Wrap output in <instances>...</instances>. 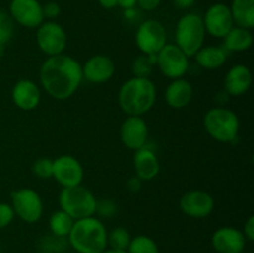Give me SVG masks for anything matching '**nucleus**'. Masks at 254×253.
I'll return each mask as SVG.
<instances>
[{
  "mask_svg": "<svg viewBox=\"0 0 254 253\" xmlns=\"http://www.w3.org/2000/svg\"><path fill=\"white\" fill-rule=\"evenodd\" d=\"M156 64L165 77L170 79L183 78L189 71V57L176 45L166 44L156 54Z\"/></svg>",
  "mask_w": 254,
  "mask_h": 253,
  "instance_id": "nucleus-8",
  "label": "nucleus"
},
{
  "mask_svg": "<svg viewBox=\"0 0 254 253\" xmlns=\"http://www.w3.org/2000/svg\"><path fill=\"white\" fill-rule=\"evenodd\" d=\"M32 173L39 179H50L54 174V160L47 158L37 159L32 165Z\"/></svg>",
  "mask_w": 254,
  "mask_h": 253,
  "instance_id": "nucleus-31",
  "label": "nucleus"
},
{
  "mask_svg": "<svg viewBox=\"0 0 254 253\" xmlns=\"http://www.w3.org/2000/svg\"><path fill=\"white\" fill-rule=\"evenodd\" d=\"M36 42L44 54L47 56H56L64 54L67 46V34L64 27L55 21L42 22L37 27Z\"/></svg>",
  "mask_w": 254,
  "mask_h": 253,
  "instance_id": "nucleus-9",
  "label": "nucleus"
},
{
  "mask_svg": "<svg viewBox=\"0 0 254 253\" xmlns=\"http://www.w3.org/2000/svg\"><path fill=\"white\" fill-rule=\"evenodd\" d=\"M15 213L11 205L5 202H0V230L7 227L14 220Z\"/></svg>",
  "mask_w": 254,
  "mask_h": 253,
  "instance_id": "nucleus-33",
  "label": "nucleus"
},
{
  "mask_svg": "<svg viewBox=\"0 0 254 253\" xmlns=\"http://www.w3.org/2000/svg\"><path fill=\"white\" fill-rule=\"evenodd\" d=\"M0 253H1V251H0Z\"/></svg>",
  "mask_w": 254,
  "mask_h": 253,
  "instance_id": "nucleus-44",
  "label": "nucleus"
},
{
  "mask_svg": "<svg viewBox=\"0 0 254 253\" xmlns=\"http://www.w3.org/2000/svg\"><path fill=\"white\" fill-rule=\"evenodd\" d=\"M193 2H195V0H174V4L179 9H189V7L192 6Z\"/></svg>",
  "mask_w": 254,
  "mask_h": 253,
  "instance_id": "nucleus-38",
  "label": "nucleus"
},
{
  "mask_svg": "<svg viewBox=\"0 0 254 253\" xmlns=\"http://www.w3.org/2000/svg\"><path fill=\"white\" fill-rule=\"evenodd\" d=\"M14 32V20L5 11H0V57L4 55L5 45Z\"/></svg>",
  "mask_w": 254,
  "mask_h": 253,
  "instance_id": "nucleus-30",
  "label": "nucleus"
},
{
  "mask_svg": "<svg viewBox=\"0 0 254 253\" xmlns=\"http://www.w3.org/2000/svg\"><path fill=\"white\" fill-rule=\"evenodd\" d=\"M116 72V66L111 57L106 55H96L92 56L82 66L83 78L91 83H104L113 77Z\"/></svg>",
  "mask_w": 254,
  "mask_h": 253,
  "instance_id": "nucleus-17",
  "label": "nucleus"
},
{
  "mask_svg": "<svg viewBox=\"0 0 254 253\" xmlns=\"http://www.w3.org/2000/svg\"><path fill=\"white\" fill-rule=\"evenodd\" d=\"M99 4L104 9H113L118 5V0H99Z\"/></svg>",
  "mask_w": 254,
  "mask_h": 253,
  "instance_id": "nucleus-40",
  "label": "nucleus"
},
{
  "mask_svg": "<svg viewBox=\"0 0 254 253\" xmlns=\"http://www.w3.org/2000/svg\"><path fill=\"white\" fill-rule=\"evenodd\" d=\"M133 163L135 176H138L141 181L153 180L160 171V164L155 153L145 146L135 150Z\"/></svg>",
  "mask_w": 254,
  "mask_h": 253,
  "instance_id": "nucleus-19",
  "label": "nucleus"
},
{
  "mask_svg": "<svg viewBox=\"0 0 254 253\" xmlns=\"http://www.w3.org/2000/svg\"><path fill=\"white\" fill-rule=\"evenodd\" d=\"M102 253H128L127 251H119V250H113V248H109V250H104Z\"/></svg>",
  "mask_w": 254,
  "mask_h": 253,
  "instance_id": "nucleus-41",
  "label": "nucleus"
},
{
  "mask_svg": "<svg viewBox=\"0 0 254 253\" xmlns=\"http://www.w3.org/2000/svg\"><path fill=\"white\" fill-rule=\"evenodd\" d=\"M156 101V87L150 78L133 77L122 84L118 102L122 111L128 116L148 113Z\"/></svg>",
  "mask_w": 254,
  "mask_h": 253,
  "instance_id": "nucleus-2",
  "label": "nucleus"
},
{
  "mask_svg": "<svg viewBox=\"0 0 254 253\" xmlns=\"http://www.w3.org/2000/svg\"><path fill=\"white\" fill-rule=\"evenodd\" d=\"M203 126L212 139L220 143H231L238 135L240 119L231 109L216 107L205 114Z\"/></svg>",
  "mask_w": 254,
  "mask_h": 253,
  "instance_id": "nucleus-4",
  "label": "nucleus"
},
{
  "mask_svg": "<svg viewBox=\"0 0 254 253\" xmlns=\"http://www.w3.org/2000/svg\"><path fill=\"white\" fill-rule=\"evenodd\" d=\"M130 241V233L123 227L114 228V230H112L111 232L108 233V236H107V243H108L109 247L113 248V250L127 251L128 250Z\"/></svg>",
  "mask_w": 254,
  "mask_h": 253,
  "instance_id": "nucleus-29",
  "label": "nucleus"
},
{
  "mask_svg": "<svg viewBox=\"0 0 254 253\" xmlns=\"http://www.w3.org/2000/svg\"><path fill=\"white\" fill-rule=\"evenodd\" d=\"M135 41L144 55H156L166 45L165 27L156 20H146L136 30Z\"/></svg>",
  "mask_w": 254,
  "mask_h": 253,
  "instance_id": "nucleus-10",
  "label": "nucleus"
},
{
  "mask_svg": "<svg viewBox=\"0 0 254 253\" xmlns=\"http://www.w3.org/2000/svg\"><path fill=\"white\" fill-rule=\"evenodd\" d=\"M136 1L138 0H118V5L123 9L129 10V9H133L134 6L136 5Z\"/></svg>",
  "mask_w": 254,
  "mask_h": 253,
  "instance_id": "nucleus-39",
  "label": "nucleus"
},
{
  "mask_svg": "<svg viewBox=\"0 0 254 253\" xmlns=\"http://www.w3.org/2000/svg\"><path fill=\"white\" fill-rule=\"evenodd\" d=\"M141 183L143 181L138 178V176H133L131 179H129L128 183H127V188L130 192H138L141 189Z\"/></svg>",
  "mask_w": 254,
  "mask_h": 253,
  "instance_id": "nucleus-37",
  "label": "nucleus"
},
{
  "mask_svg": "<svg viewBox=\"0 0 254 253\" xmlns=\"http://www.w3.org/2000/svg\"><path fill=\"white\" fill-rule=\"evenodd\" d=\"M205 25L197 14H185L176 25V46L188 57L195 56L205 42Z\"/></svg>",
  "mask_w": 254,
  "mask_h": 253,
  "instance_id": "nucleus-5",
  "label": "nucleus"
},
{
  "mask_svg": "<svg viewBox=\"0 0 254 253\" xmlns=\"http://www.w3.org/2000/svg\"><path fill=\"white\" fill-rule=\"evenodd\" d=\"M12 102L22 111H34L40 103L41 93L35 82L30 79H20L11 92Z\"/></svg>",
  "mask_w": 254,
  "mask_h": 253,
  "instance_id": "nucleus-18",
  "label": "nucleus"
},
{
  "mask_svg": "<svg viewBox=\"0 0 254 253\" xmlns=\"http://www.w3.org/2000/svg\"><path fill=\"white\" fill-rule=\"evenodd\" d=\"M243 235H245L246 240L247 241H254V217L251 216L245 223V230H243Z\"/></svg>",
  "mask_w": 254,
  "mask_h": 253,
  "instance_id": "nucleus-35",
  "label": "nucleus"
},
{
  "mask_svg": "<svg viewBox=\"0 0 254 253\" xmlns=\"http://www.w3.org/2000/svg\"><path fill=\"white\" fill-rule=\"evenodd\" d=\"M223 39L226 50L231 52L247 51L253 44V36L250 30L238 26H233Z\"/></svg>",
  "mask_w": 254,
  "mask_h": 253,
  "instance_id": "nucleus-24",
  "label": "nucleus"
},
{
  "mask_svg": "<svg viewBox=\"0 0 254 253\" xmlns=\"http://www.w3.org/2000/svg\"><path fill=\"white\" fill-rule=\"evenodd\" d=\"M83 174L81 163L72 155H61L54 160L52 178L64 188L81 185Z\"/></svg>",
  "mask_w": 254,
  "mask_h": 253,
  "instance_id": "nucleus-13",
  "label": "nucleus"
},
{
  "mask_svg": "<svg viewBox=\"0 0 254 253\" xmlns=\"http://www.w3.org/2000/svg\"><path fill=\"white\" fill-rule=\"evenodd\" d=\"M156 62V55H140L133 61L131 71L134 77L139 78H149L153 71V66Z\"/></svg>",
  "mask_w": 254,
  "mask_h": 253,
  "instance_id": "nucleus-27",
  "label": "nucleus"
},
{
  "mask_svg": "<svg viewBox=\"0 0 254 253\" xmlns=\"http://www.w3.org/2000/svg\"><path fill=\"white\" fill-rule=\"evenodd\" d=\"M64 253H66V252H64Z\"/></svg>",
  "mask_w": 254,
  "mask_h": 253,
  "instance_id": "nucleus-45",
  "label": "nucleus"
},
{
  "mask_svg": "<svg viewBox=\"0 0 254 253\" xmlns=\"http://www.w3.org/2000/svg\"><path fill=\"white\" fill-rule=\"evenodd\" d=\"M230 10L238 27L251 30L254 26V0H233Z\"/></svg>",
  "mask_w": 254,
  "mask_h": 253,
  "instance_id": "nucleus-23",
  "label": "nucleus"
},
{
  "mask_svg": "<svg viewBox=\"0 0 254 253\" xmlns=\"http://www.w3.org/2000/svg\"><path fill=\"white\" fill-rule=\"evenodd\" d=\"M203 25L206 32L215 37H225L231 29L235 26L230 6L225 4H213L208 7L205 14Z\"/></svg>",
  "mask_w": 254,
  "mask_h": 253,
  "instance_id": "nucleus-12",
  "label": "nucleus"
},
{
  "mask_svg": "<svg viewBox=\"0 0 254 253\" xmlns=\"http://www.w3.org/2000/svg\"><path fill=\"white\" fill-rule=\"evenodd\" d=\"M243 253H246V252H243ZM247 253H251V252H247Z\"/></svg>",
  "mask_w": 254,
  "mask_h": 253,
  "instance_id": "nucleus-43",
  "label": "nucleus"
},
{
  "mask_svg": "<svg viewBox=\"0 0 254 253\" xmlns=\"http://www.w3.org/2000/svg\"><path fill=\"white\" fill-rule=\"evenodd\" d=\"M122 143L131 150L143 148L148 139L146 122L139 116H129L121 126Z\"/></svg>",
  "mask_w": 254,
  "mask_h": 253,
  "instance_id": "nucleus-16",
  "label": "nucleus"
},
{
  "mask_svg": "<svg viewBox=\"0 0 254 253\" xmlns=\"http://www.w3.org/2000/svg\"><path fill=\"white\" fill-rule=\"evenodd\" d=\"M60 12H61V7L55 1H50L42 6V14H44V17H46V19H55V17L59 16Z\"/></svg>",
  "mask_w": 254,
  "mask_h": 253,
  "instance_id": "nucleus-34",
  "label": "nucleus"
},
{
  "mask_svg": "<svg viewBox=\"0 0 254 253\" xmlns=\"http://www.w3.org/2000/svg\"><path fill=\"white\" fill-rule=\"evenodd\" d=\"M82 66L76 59L60 54L50 56L40 68V81L45 91L55 99L64 101L81 86Z\"/></svg>",
  "mask_w": 254,
  "mask_h": 253,
  "instance_id": "nucleus-1",
  "label": "nucleus"
},
{
  "mask_svg": "<svg viewBox=\"0 0 254 253\" xmlns=\"http://www.w3.org/2000/svg\"><path fill=\"white\" fill-rule=\"evenodd\" d=\"M161 0H138L136 4L141 7L145 11H151V10H155L156 7L160 5Z\"/></svg>",
  "mask_w": 254,
  "mask_h": 253,
  "instance_id": "nucleus-36",
  "label": "nucleus"
},
{
  "mask_svg": "<svg viewBox=\"0 0 254 253\" xmlns=\"http://www.w3.org/2000/svg\"><path fill=\"white\" fill-rule=\"evenodd\" d=\"M127 252L128 253H159V247L153 238L148 237V236L140 235L131 238Z\"/></svg>",
  "mask_w": 254,
  "mask_h": 253,
  "instance_id": "nucleus-28",
  "label": "nucleus"
},
{
  "mask_svg": "<svg viewBox=\"0 0 254 253\" xmlns=\"http://www.w3.org/2000/svg\"><path fill=\"white\" fill-rule=\"evenodd\" d=\"M213 250L217 253H243L246 248L245 235L235 227H221L211 238Z\"/></svg>",
  "mask_w": 254,
  "mask_h": 253,
  "instance_id": "nucleus-15",
  "label": "nucleus"
},
{
  "mask_svg": "<svg viewBox=\"0 0 254 253\" xmlns=\"http://www.w3.org/2000/svg\"><path fill=\"white\" fill-rule=\"evenodd\" d=\"M61 210L74 221L96 215L97 200L93 193L82 185L64 188L60 193Z\"/></svg>",
  "mask_w": 254,
  "mask_h": 253,
  "instance_id": "nucleus-6",
  "label": "nucleus"
},
{
  "mask_svg": "<svg viewBox=\"0 0 254 253\" xmlns=\"http://www.w3.org/2000/svg\"><path fill=\"white\" fill-rule=\"evenodd\" d=\"M11 207L14 213L27 223H35L41 218L44 203L39 193L32 189H20L11 193Z\"/></svg>",
  "mask_w": 254,
  "mask_h": 253,
  "instance_id": "nucleus-7",
  "label": "nucleus"
},
{
  "mask_svg": "<svg viewBox=\"0 0 254 253\" xmlns=\"http://www.w3.org/2000/svg\"><path fill=\"white\" fill-rule=\"evenodd\" d=\"M39 253H50V252H45V251H40Z\"/></svg>",
  "mask_w": 254,
  "mask_h": 253,
  "instance_id": "nucleus-42",
  "label": "nucleus"
},
{
  "mask_svg": "<svg viewBox=\"0 0 254 253\" xmlns=\"http://www.w3.org/2000/svg\"><path fill=\"white\" fill-rule=\"evenodd\" d=\"M37 245H39L40 251L50 253H64L69 243L67 237H60V236L51 233V235L42 236Z\"/></svg>",
  "mask_w": 254,
  "mask_h": 253,
  "instance_id": "nucleus-26",
  "label": "nucleus"
},
{
  "mask_svg": "<svg viewBox=\"0 0 254 253\" xmlns=\"http://www.w3.org/2000/svg\"><path fill=\"white\" fill-rule=\"evenodd\" d=\"M74 220L64 211L59 210L54 212L50 217L49 225L51 233L60 236V237H68L72 227H73Z\"/></svg>",
  "mask_w": 254,
  "mask_h": 253,
  "instance_id": "nucleus-25",
  "label": "nucleus"
},
{
  "mask_svg": "<svg viewBox=\"0 0 254 253\" xmlns=\"http://www.w3.org/2000/svg\"><path fill=\"white\" fill-rule=\"evenodd\" d=\"M252 86V73L246 64H235L225 77V88L228 94L238 97L245 94Z\"/></svg>",
  "mask_w": 254,
  "mask_h": 253,
  "instance_id": "nucleus-20",
  "label": "nucleus"
},
{
  "mask_svg": "<svg viewBox=\"0 0 254 253\" xmlns=\"http://www.w3.org/2000/svg\"><path fill=\"white\" fill-rule=\"evenodd\" d=\"M193 96V88L185 78L173 79L165 91V101L174 109H183L189 106Z\"/></svg>",
  "mask_w": 254,
  "mask_h": 253,
  "instance_id": "nucleus-21",
  "label": "nucleus"
},
{
  "mask_svg": "<svg viewBox=\"0 0 254 253\" xmlns=\"http://www.w3.org/2000/svg\"><path fill=\"white\" fill-rule=\"evenodd\" d=\"M10 16L24 27L35 29L44 22L42 5L37 0H11Z\"/></svg>",
  "mask_w": 254,
  "mask_h": 253,
  "instance_id": "nucleus-11",
  "label": "nucleus"
},
{
  "mask_svg": "<svg viewBox=\"0 0 254 253\" xmlns=\"http://www.w3.org/2000/svg\"><path fill=\"white\" fill-rule=\"evenodd\" d=\"M195 60L205 69H217L225 64L227 55L218 46H202L195 54Z\"/></svg>",
  "mask_w": 254,
  "mask_h": 253,
  "instance_id": "nucleus-22",
  "label": "nucleus"
},
{
  "mask_svg": "<svg viewBox=\"0 0 254 253\" xmlns=\"http://www.w3.org/2000/svg\"><path fill=\"white\" fill-rule=\"evenodd\" d=\"M215 208V200L208 192L201 190L189 191L180 198V210L191 218H205Z\"/></svg>",
  "mask_w": 254,
  "mask_h": 253,
  "instance_id": "nucleus-14",
  "label": "nucleus"
},
{
  "mask_svg": "<svg viewBox=\"0 0 254 253\" xmlns=\"http://www.w3.org/2000/svg\"><path fill=\"white\" fill-rule=\"evenodd\" d=\"M117 212V203L113 202L112 200H101L97 201L96 206V213H98L99 216L104 218H111L116 215Z\"/></svg>",
  "mask_w": 254,
  "mask_h": 253,
  "instance_id": "nucleus-32",
  "label": "nucleus"
},
{
  "mask_svg": "<svg viewBox=\"0 0 254 253\" xmlns=\"http://www.w3.org/2000/svg\"><path fill=\"white\" fill-rule=\"evenodd\" d=\"M107 236L103 222L92 216L74 221L67 240L77 253H102L108 246Z\"/></svg>",
  "mask_w": 254,
  "mask_h": 253,
  "instance_id": "nucleus-3",
  "label": "nucleus"
}]
</instances>
